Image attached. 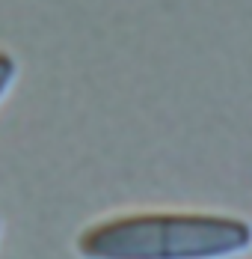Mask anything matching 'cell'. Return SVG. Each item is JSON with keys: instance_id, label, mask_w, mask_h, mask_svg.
Listing matches in <instances>:
<instances>
[{"instance_id": "1", "label": "cell", "mask_w": 252, "mask_h": 259, "mask_svg": "<svg viewBox=\"0 0 252 259\" xmlns=\"http://www.w3.org/2000/svg\"><path fill=\"white\" fill-rule=\"evenodd\" d=\"M252 244V227L226 214H125L77 235L83 259H228Z\"/></svg>"}, {"instance_id": "2", "label": "cell", "mask_w": 252, "mask_h": 259, "mask_svg": "<svg viewBox=\"0 0 252 259\" xmlns=\"http://www.w3.org/2000/svg\"><path fill=\"white\" fill-rule=\"evenodd\" d=\"M15 75H18V66H15V60H12L6 51H0V99H3V96H6V90L12 87Z\"/></svg>"}]
</instances>
